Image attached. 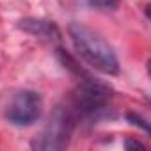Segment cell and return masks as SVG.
I'll return each mask as SVG.
<instances>
[{
  "label": "cell",
  "mask_w": 151,
  "mask_h": 151,
  "mask_svg": "<svg viewBox=\"0 0 151 151\" xmlns=\"http://www.w3.org/2000/svg\"><path fill=\"white\" fill-rule=\"evenodd\" d=\"M69 37L77 53L94 69L105 75H117L119 73V60L114 48L94 30L89 27L73 22L68 27Z\"/></svg>",
  "instance_id": "obj_1"
},
{
  "label": "cell",
  "mask_w": 151,
  "mask_h": 151,
  "mask_svg": "<svg viewBox=\"0 0 151 151\" xmlns=\"http://www.w3.org/2000/svg\"><path fill=\"white\" fill-rule=\"evenodd\" d=\"M89 2L94 7H100V9H114L119 0H89Z\"/></svg>",
  "instance_id": "obj_5"
},
{
  "label": "cell",
  "mask_w": 151,
  "mask_h": 151,
  "mask_svg": "<svg viewBox=\"0 0 151 151\" xmlns=\"http://www.w3.org/2000/svg\"><path fill=\"white\" fill-rule=\"evenodd\" d=\"M128 119H130V121H133V124H139V126H142L146 132H149V126H147V124H146V121H142L139 116H135V114H128Z\"/></svg>",
  "instance_id": "obj_7"
},
{
  "label": "cell",
  "mask_w": 151,
  "mask_h": 151,
  "mask_svg": "<svg viewBox=\"0 0 151 151\" xmlns=\"http://www.w3.org/2000/svg\"><path fill=\"white\" fill-rule=\"evenodd\" d=\"M78 116L75 112L73 105L66 100L62 105H59L53 114L50 116V121L46 123L45 130L41 135L32 142L34 149H43V151H53V149H62L68 146L69 137L78 123Z\"/></svg>",
  "instance_id": "obj_2"
},
{
  "label": "cell",
  "mask_w": 151,
  "mask_h": 151,
  "mask_svg": "<svg viewBox=\"0 0 151 151\" xmlns=\"http://www.w3.org/2000/svg\"><path fill=\"white\" fill-rule=\"evenodd\" d=\"M18 27L36 37H41V39H59V36H60L55 23L39 20V18H23L18 22Z\"/></svg>",
  "instance_id": "obj_4"
},
{
  "label": "cell",
  "mask_w": 151,
  "mask_h": 151,
  "mask_svg": "<svg viewBox=\"0 0 151 151\" xmlns=\"http://www.w3.org/2000/svg\"><path fill=\"white\" fill-rule=\"evenodd\" d=\"M43 112V100L36 91L18 89L6 94L2 103V116L14 126L34 124Z\"/></svg>",
  "instance_id": "obj_3"
},
{
  "label": "cell",
  "mask_w": 151,
  "mask_h": 151,
  "mask_svg": "<svg viewBox=\"0 0 151 151\" xmlns=\"http://www.w3.org/2000/svg\"><path fill=\"white\" fill-rule=\"evenodd\" d=\"M124 147H126V149H140V151L146 149L144 144H140L139 140H132V139H126V140H124Z\"/></svg>",
  "instance_id": "obj_6"
}]
</instances>
